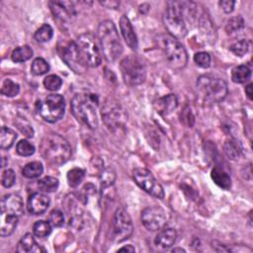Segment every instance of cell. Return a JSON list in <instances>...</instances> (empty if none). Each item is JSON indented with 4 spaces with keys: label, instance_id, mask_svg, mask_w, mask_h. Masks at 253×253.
<instances>
[{
    "label": "cell",
    "instance_id": "cell-14",
    "mask_svg": "<svg viewBox=\"0 0 253 253\" xmlns=\"http://www.w3.org/2000/svg\"><path fill=\"white\" fill-rule=\"evenodd\" d=\"M167 213L160 207H149L142 212V222L150 232L162 230L167 223Z\"/></svg>",
    "mask_w": 253,
    "mask_h": 253
},
{
    "label": "cell",
    "instance_id": "cell-15",
    "mask_svg": "<svg viewBox=\"0 0 253 253\" xmlns=\"http://www.w3.org/2000/svg\"><path fill=\"white\" fill-rule=\"evenodd\" d=\"M49 4L53 16L63 22H71L76 16V11L72 2L51 1Z\"/></svg>",
    "mask_w": 253,
    "mask_h": 253
},
{
    "label": "cell",
    "instance_id": "cell-1",
    "mask_svg": "<svg viewBox=\"0 0 253 253\" xmlns=\"http://www.w3.org/2000/svg\"><path fill=\"white\" fill-rule=\"evenodd\" d=\"M198 6L194 2L169 1L163 15V22L168 34L175 39H182L188 33L187 23L198 19Z\"/></svg>",
    "mask_w": 253,
    "mask_h": 253
},
{
    "label": "cell",
    "instance_id": "cell-46",
    "mask_svg": "<svg viewBox=\"0 0 253 253\" xmlns=\"http://www.w3.org/2000/svg\"><path fill=\"white\" fill-rule=\"evenodd\" d=\"M245 93L247 95V97L251 100L252 99V84H248V85L245 87Z\"/></svg>",
    "mask_w": 253,
    "mask_h": 253
},
{
    "label": "cell",
    "instance_id": "cell-13",
    "mask_svg": "<svg viewBox=\"0 0 253 253\" xmlns=\"http://www.w3.org/2000/svg\"><path fill=\"white\" fill-rule=\"evenodd\" d=\"M133 177L138 187L148 194L157 199L164 198L163 187L156 181L150 170L146 168H135L133 171Z\"/></svg>",
    "mask_w": 253,
    "mask_h": 253
},
{
    "label": "cell",
    "instance_id": "cell-34",
    "mask_svg": "<svg viewBox=\"0 0 253 253\" xmlns=\"http://www.w3.org/2000/svg\"><path fill=\"white\" fill-rule=\"evenodd\" d=\"M251 47V41L249 40H240L238 42H236L230 47V50L233 53H235L237 57H243L245 53L248 52Z\"/></svg>",
    "mask_w": 253,
    "mask_h": 253
},
{
    "label": "cell",
    "instance_id": "cell-19",
    "mask_svg": "<svg viewBox=\"0 0 253 253\" xmlns=\"http://www.w3.org/2000/svg\"><path fill=\"white\" fill-rule=\"evenodd\" d=\"M120 29L127 45L132 50H136L138 47L137 38L130 19L126 15H123L120 19Z\"/></svg>",
    "mask_w": 253,
    "mask_h": 253
},
{
    "label": "cell",
    "instance_id": "cell-44",
    "mask_svg": "<svg viewBox=\"0 0 253 253\" xmlns=\"http://www.w3.org/2000/svg\"><path fill=\"white\" fill-rule=\"evenodd\" d=\"M220 8L223 10V12L226 13H232L234 11V8H235V5H236V2L235 1H232V0H222V1H219V2Z\"/></svg>",
    "mask_w": 253,
    "mask_h": 253
},
{
    "label": "cell",
    "instance_id": "cell-26",
    "mask_svg": "<svg viewBox=\"0 0 253 253\" xmlns=\"http://www.w3.org/2000/svg\"><path fill=\"white\" fill-rule=\"evenodd\" d=\"M250 77H251V69L245 65L237 66L232 71V79L235 83H238V84L245 83L250 79Z\"/></svg>",
    "mask_w": 253,
    "mask_h": 253
},
{
    "label": "cell",
    "instance_id": "cell-49",
    "mask_svg": "<svg viewBox=\"0 0 253 253\" xmlns=\"http://www.w3.org/2000/svg\"><path fill=\"white\" fill-rule=\"evenodd\" d=\"M2 160H3V162H2V166H1V167H5V165H6V162H5V157H3V158H2Z\"/></svg>",
    "mask_w": 253,
    "mask_h": 253
},
{
    "label": "cell",
    "instance_id": "cell-17",
    "mask_svg": "<svg viewBox=\"0 0 253 253\" xmlns=\"http://www.w3.org/2000/svg\"><path fill=\"white\" fill-rule=\"evenodd\" d=\"M51 200L49 197L43 193H34L32 194L27 203V209L30 214L33 215H42L50 207Z\"/></svg>",
    "mask_w": 253,
    "mask_h": 253
},
{
    "label": "cell",
    "instance_id": "cell-43",
    "mask_svg": "<svg viewBox=\"0 0 253 253\" xmlns=\"http://www.w3.org/2000/svg\"><path fill=\"white\" fill-rule=\"evenodd\" d=\"M17 125H18V128L21 130V132L24 133L25 135H27L28 137H32L34 135L33 128L27 122H25V120L22 121L21 124H17Z\"/></svg>",
    "mask_w": 253,
    "mask_h": 253
},
{
    "label": "cell",
    "instance_id": "cell-6",
    "mask_svg": "<svg viewBox=\"0 0 253 253\" xmlns=\"http://www.w3.org/2000/svg\"><path fill=\"white\" fill-rule=\"evenodd\" d=\"M197 88L203 98L210 103L221 102L229 93L227 82L210 74L201 75L198 78Z\"/></svg>",
    "mask_w": 253,
    "mask_h": 253
},
{
    "label": "cell",
    "instance_id": "cell-30",
    "mask_svg": "<svg viewBox=\"0 0 253 253\" xmlns=\"http://www.w3.org/2000/svg\"><path fill=\"white\" fill-rule=\"evenodd\" d=\"M85 177V171L81 168H73L67 173V182L68 185L72 188L78 187Z\"/></svg>",
    "mask_w": 253,
    "mask_h": 253
},
{
    "label": "cell",
    "instance_id": "cell-5",
    "mask_svg": "<svg viewBox=\"0 0 253 253\" xmlns=\"http://www.w3.org/2000/svg\"><path fill=\"white\" fill-rule=\"evenodd\" d=\"M160 50L163 51L167 65L172 69L180 70L188 63V55L183 45L169 34H162L156 38Z\"/></svg>",
    "mask_w": 253,
    "mask_h": 253
},
{
    "label": "cell",
    "instance_id": "cell-28",
    "mask_svg": "<svg viewBox=\"0 0 253 253\" xmlns=\"http://www.w3.org/2000/svg\"><path fill=\"white\" fill-rule=\"evenodd\" d=\"M223 151L227 156L233 160H237L241 152L239 144L234 138H229L226 140V143L223 145Z\"/></svg>",
    "mask_w": 253,
    "mask_h": 253
},
{
    "label": "cell",
    "instance_id": "cell-8",
    "mask_svg": "<svg viewBox=\"0 0 253 253\" xmlns=\"http://www.w3.org/2000/svg\"><path fill=\"white\" fill-rule=\"evenodd\" d=\"M120 69L125 83L129 86H136L145 82L147 69L144 63L135 55H128L120 64Z\"/></svg>",
    "mask_w": 253,
    "mask_h": 253
},
{
    "label": "cell",
    "instance_id": "cell-3",
    "mask_svg": "<svg viewBox=\"0 0 253 253\" xmlns=\"http://www.w3.org/2000/svg\"><path fill=\"white\" fill-rule=\"evenodd\" d=\"M98 103L99 100L96 94H76L71 100V112L78 121L88 128L95 130L99 125L96 112Z\"/></svg>",
    "mask_w": 253,
    "mask_h": 253
},
{
    "label": "cell",
    "instance_id": "cell-47",
    "mask_svg": "<svg viewBox=\"0 0 253 253\" xmlns=\"http://www.w3.org/2000/svg\"><path fill=\"white\" fill-rule=\"evenodd\" d=\"M101 4L104 5V6H107V5L109 4L108 8H116V7L119 6V2H115V1H112V2H101Z\"/></svg>",
    "mask_w": 253,
    "mask_h": 253
},
{
    "label": "cell",
    "instance_id": "cell-4",
    "mask_svg": "<svg viewBox=\"0 0 253 253\" xmlns=\"http://www.w3.org/2000/svg\"><path fill=\"white\" fill-rule=\"evenodd\" d=\"M102 51L107 62H115L123 52V45L115 24L106 20L99 24L97 31Z\"/></svg>",
    "mask_w": 253,
    "mask_h": 253
},
{
    "label": "cell",
    "instance_id": "cell-12",
    "mask_svg": "<svg viewBox=\"0 0 253 253\" xmlns=\"http://www.w3.org/2000/svg\"><path fill=\"white\" fill-rule=\"evenodd\" d=\"M134 226L130 215L123 209H118L112 222V239L123 242L133 235Z\"/></svg>",
    "mask_w": 253,
    "mask_h": 253
},
{
    "label": "cell",
    "instance_id": "cell-42",
    "mask_svg": "<svg viewBox=\"0 0 253 253\" xmlns=\"http://www.w3.org/2000/svg\"><path fill=\"white\" fill-rule=\"evenodd\" d=\"M16 179V174L12 169H7L3 172L1 177V183L5 188H10L14 185Z\"/></svg>",
    "mask_w": 253,
    "mask_h": 253
},
{
    "label": "cell",
    "instance_id": "cell-32",
    "mask_svg": "<svg viewBox=\"0 0 253 253\" xmlns=\"http://www.w3.org/2000/svg\"><path fill=\"white\" fill-rule=\"evenodd\" d=\"M52 36H53L52 28L48 24H44L36 31L34 38L39 43H47L52 38Z\"/></svg>",
    "mask_w": 253,
    "mask_h": 253
},
{
    "label": "cell",
    "instance_id": "cell-16",
    "mask_svg": "<svg viewBox=\"0 0 253 253\" xmlns=\"http://www.w3.org/2000/svg\"><path fill=\"white\" fill-rule=\"evenodd\" d=\"M23 201L19 195L9 194L3 197L1 201V213L13 215L20 218L23 215Z\"/></svg>",
    "mask_w": 253,
    "mask_h": 253
},
{
    "label": "cell",
    "instance_id": "cell-41",
    "mask_svg": "<svg viewBox=\"0 0 253 253\" xmlns=\"http://www.w3.org/2000/svg\"><path fill=\"white\" fill-rule=\"evenodd\" d=\"M194 62L197 66H199L203 68H207L211 65V55L206 51L197 52L194 55Z\"/></svg>",
    "mask_w": 253,
    "mask_h": 253
},
{
    "label": "cell",
    "instance_id": "cell-36",
    "mask_svg": "<svg viewBox=\"0 0 253 253\" xmlns=\"http://www.w3.org/2000/svg\"><path fill=\"white\" fill-rule=\"evenodd\" d=\"M20 92V86L19 84L15 83L11 79H5L2 88H1V93L7 97H15L19 94Z\"/></svg>",
    "mask_w": 253,
    "mask_h": 253
},
{
    "label": "cell",
    "instance_id": "cell-21",
    "mask_svg": "<svg viewBox=\"0 0 253 253\" xmlns=\"http://www.w3.org/2000/svg\"><path fill=\"white\" fill-rule=\"evenodd\" d=\"M17 252L20 253H30V252H45V249H43L42 247H40L38 245V243L36 242L34 236H32V234H26L21 240L18 243L17 246Z\"/></svg>",
    "mask_w": 253,
    "mask_h": 253
},
{
    "label": "cell",
    "instance_id": "cell-11",
    "mask_svg": "<svg viewBox=\"0 0 253 253\" xmlns=\"http://www.w3.org/2000/svg\"><path fill=\"white\" fill-rule=\"evenodd\" d=\"M59 53L62 60L75 73H83L86 70L87 66L83 62L75 42L68 41L64 42L62 45L60 44Z\"/></svg>",
    "mask_w": 253,
    "mask_h": 253
},
{
    "label": "cell",
    "instance_id": "cell-2",
    "mask_svg": "<svg viewBox=\"0 0 253 253\" xmlns=\"http://www.w3.org/2000/svg\"><path fill=\"white\" fill-rule=\"evenodd\" d=\"M40 152L48 162L53 165L65 164L72 154L69 143L58 134H49L42 139Z\"/></svg>",
    "mask_w": 253,
    "mask_h": 253
},
{
    "label": "cell",
    "instance_id": "cell-7",
    "mask_svg": "<svg viewBox=\"0 0 253 253\" xmlns=\"http://www.w3.org/2000/svg\"><path fill=\"white\" fill-rule=\"evenodd\" d=\"M37 113L49 123L60 121L66 111L65 98L60 94H51L45 99L39 100L36 104Z\"/></svg>",
    "mask_w": 253,
    "mask_h": 253
},
{
    "label": "cell",
    "instance_id": "cell-40",
    "mask_svg": "<svg viewBox=\"0 0 253 253\" xmlns=\"http://www.w3.org/2000/svg\"><path fill=\"white\" fill-rule=\"evenodd\" d=\"M49 221L51 222V224L54 228H61L64 226L65 223V216L64 213L58 209L52 210L50 213L49 216Z\"/></svg>",
    "mask_w": 253,
    "mask_h": 253
},
{
    "label": "cell",
    "instance_id": "cell-27",
    "mask_svg": "<svg viewBox=\"0 0 253 253\" xmlns=\"http://www.w3.org/2000/svg\"><path fill=\"white\" fill-rule=\"evenodd\" d=\"M33 57V51L29 46H22L16 48L11 55L14 63H24L29 61Z\"/></svg>",
    "mask_w": 253,
    "mask_h": 253
},
{
    "label": "cell",
    "instance_id": "cell-22",
    "mask_svg": "<svg viewBox=\"0 0 253 253\" xmlns=\"http://www.w3.org/2000/svg\"><path fill=\"white\" fill-rule=\"evenodd\" d=\"M19 218L13 215L1 213V220H0V236H9L12 235L18 224Z\"/></svg>",
    "mask_w": 253,
    "mask_h": 253
},
{
    "label": "cell",
    "instance_id": "cell-24",
    "mask_svg": "<svg viewBox=\"0 0 253 253\" xmlns=\"http://www.w3.org/2000/svg\"><path fill=\"white\" fill-rule=\"evenodd\" d=\"M17 138V134L6 127L1 128V133H0V148L2 150L10 149Z\"/></svg>",
    "mask_w": 253,
    "mask_h": 253
},
{
    "label": "cell",
    "instance_id": "cell-10",
    "mask_svg": "<svg viewBox=\"0 0 253 253\" xmlns=\"http://www.w3.org/2000/svg\"><path fill=\"white\" fill-rule=\"evenodd\" d=\"M101 115L104 124L112 131L123 128L128 121L127 111L115 100H109L105 103L102 108Z\"/></svg>",
    "mask_w": 253,
    "mask_h": 253
},
{
    "label": "cell",
    "instance_id": "cell-33",
    "mask_svg": "<svg viewBox=\"0 0 253 253\" xmlns=\"http://www.w3.org/2000/svg\"><path fill=\"white\" fill-rule=\"evenodd\" d=\"M59 180L51 176H47L38 181V187L45 192H53L59 188Z\"/></svg>",
    "mask_w": 253,
    "mask_h": 253
},
{
    "label": "cell",
    "instance_id": "cell-37",
    "mask_svg": "<svg viewBox=\"0 0 253 253\" xmlns=\"http://www.w3.org/2000/svg\"><path fill=\"white\" fill-rule=\"evenodd\" d=\"M50 70L49 64L42 58H37L34 60L31 66V72L34 75L40 76L43 74H46Z\"/></svg>",
    "mask_w": 253,
    "mask_h": 253
},
{
    "label": "cell",
    "instance_id": "cell-18",
    "mask_svg": "<svg viewBox=\"0 0 253 253\" xmlns=\"http://www.w3.org/2000/svg\"><path fill=\"white\" fill-rule=\"evenodd\" d=\"M177 105L178 100L176 95L174 94H168L164 97H161L157 99L153 104L155 111L161 116H167L171 114L177 108Z\"/></svg>",
    "mask_w": 253,
    "mask_h": 253
},
{
    "label": "cell",
    "instance_id": "cell-48",
    "mask_svg": "<svg viewBox=\"0 0 253 253\" xmlns=\"http://www.w3.org/2000/svg\"><path fill=\"white\" fill-rule=\"evenodd\" d=\"M172 252H185V250L182 248H174L172 249Z\"/></svg>",
    "mask_w": 253,
    "mask_h": 253
},
{
    "label": "cell",
    "instance_id": "cell-25",
    "mask_svg": "<svg viewBox=\"0 0 253 253\" xmlns=\"http://www.w3.org/2000/svg\"><path fill=\"white\" fill-rule=\"evenodd\" d=\"M43 172H44L43 165L41 162H38V161H33V162L26 164L22 170L23 176H25L26 178H29V179L38 178L43 174Z\"/></svg>",
    "mask_w": 253,
    "mask_h": 253
},
{
    "label": "cell",
    "instance_id": "cell-38",
    "mask_svg": "<svg viewBox=\"0 0 253 253\" xmlns=\"http://www.w3.org/2000/svg\"><path fill=\"white\" fill-rule=\"evenodd\" d=\"M16 152L21 156H31L35 153V147L26 139H21L16 146Z\"/></svg>",
    "mask_w": 253,
    "mask_h": 253
},
{
    "label": "cell",
    "instance_id": "cell-29",
    "mask_svg": "<svg viewBox=\"0 0 253 253\" xmlns=\"http://www.w3.org/2000/svg\"><path fill=\"white\" fill-rule=\"evenodd\" d=\"M116 179V172L113 168H104L100 172L101 189H106L114 184Z\"/></svg>",
    "mask_w": 253,
    "mask_h": 253
},
{
    "label": "cell",
    "instance_id": "cell-39",
    "mask_svg": "<svg viewBox=\"0 0 253 253\" xmlns=\"http://www.w3.org/2000/svg\"><path fill=\"white\" fill-rule=\"evenodd\" d=\"M244 27V20L241 16H236L230 19L226 25V31L228 34L236 33Z\"/></svg>",
    "mask_w": 253,
    "mask_h": 253
},
{
    "label": "cell",
    "instance_id": "cell-23",
    "mask_svg": "<svg viewBox=\"0 0 253 253\" xmlns=\"http://www.w3.org/2000/svg\"><path fill=\"white\" fill-rule=\"evenodd\" d=\"M211 177L214 182L220 188L224 190H230L232 187L231 176L224 171L222 168L215 167L211 172Z\"/></svg>",
    "mask_w": 253,
    "mask_h": 253
},
{
    "label": "cell",
    "instance_id": "cell-35",
    "mask_svg": "<svg viewBox=\"0 0 253 253\" xmlns=\"http://www.w3.org/2000/svg\"><path fill=\"white\" fill-rule=\"evenodd\" d=\"M63 85V80L60 76L55 74L48 75L44 79V86L50 91H58Z\"/></svg>",
    "mask_w": 253,
    "mask_h": 253
},
{
    "label": "cell",
    "instance_id": "cell-20",
    "mask_svg": "<svg viewBox=\"0 0 253 253\" xmlns=\"http://www.w3.org/2000/svg\"><path fill=\"white\" fill-rule=\"evenodd\" d=\"M177 233L173 229H162L157 234L154 243L157 247H160L162 249L170 248L176 241Z\"/></svg>",
    "mask_w": 253,
    "mask_h": 253
},
{
    "label": "cell",
    "instance_id": "cell-31",
    "mask_svg": "<svg viewBox=\"0 0 253 253\" xmlns=\"http://www.w3.org/2000/svg\"><path fill=\"white\" fill-rule=\"evenodd\" d=\"M51 227L52 226H51L50 221L38 220L37 222H35L34 227H33L34 235L38 237H41V238L47 237L51 233Z\"/></svg>",
    "mask_w": 253,
    "mask_h": 253
},
{
    "label": "cell",
    "instance_id": "cell-45",
    "mask_svg": "<svg viewBox=\"0 0 253 253\" xmlns=\"http://www.w3.org/2000/svg\"><path fill=\"white\" fill-rule=\"evenodd\" d=\"M124 251H127V252H135V247H133L132 245H127V246H124V247H122V248H120V249L118 250V252H124Z\"/></svg>",
    "mask_w": 253,
    "mask_h": 253
},
{
    "label": "cell",
    "instance_id": "cell-9",
    "mask_svg": "<svg viewBox=\"0 0 253 253\" xmlns=\"http://www.w3.org/2000/svg\"><path fill=\"white\" fill-rule=\"evenodd\" d=\"M76 45L83 62L87 67H97L101 64V53L96 38L91 33H84L77 39Z\"/></svg>",
    "mask_w": 253,
    "mask_h": 253
}]
</instances>
